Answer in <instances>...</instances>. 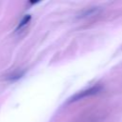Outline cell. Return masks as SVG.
Instances as JSON below:
<instances>
[{"label": "cell", "mask_w": 122, "mask_h": 122, "mask_svg": "<svg viewBox=\"0 0 122 122\" xmlns=\"http://www.w3.org/2000/svg\"><path fill=\"white\" fill-rule=\"evenodd\" d=\"M101 88L99 86H95V87H92L88 90H85V91H81L77 93H75L70 100L69 102H73V101H76V100H79V99H82L86 96H89V95H92V94H95L97 93L98 92H100Z\"/></svg>", "instance_id": "1"}, {"label": "cell", "mask_w": 122, "mask_h": 122, "mask_svg": "<svg viewBox=\"0 0 122 122\" xmlns=\"http://www.w3.org/2000/svg\"><path fill=\"white\" fill-rule=\"evenodd\" d=\"M30 15H28V16H25L24 17V19L22 20V22H21V24L18 26V29H20V28H22L24 25H26L28 22H29V20H30Z\"/></svg>", "instance_id": "2"}]
</instances>
